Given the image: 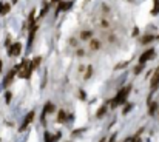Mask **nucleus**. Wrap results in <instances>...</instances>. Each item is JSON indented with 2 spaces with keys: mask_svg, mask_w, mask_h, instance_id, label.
Segmentation results:
<instances>
[{
  "mask_svg": "<svg viewBox=\"0 0 159 142\" xmlns=\"http://www.w3.org/2000/svg\"><path fill=\"white\" fill-rule=\"evenodd\" d=\"M116 136H117L116 133H114V135H111V138H110V141H108V142H114V141H116Z\"/></svg>",
  "mask_w": 159,
  "mask_h": 142,
  "instance_id": "20",
  "label": "nucleus"
},
{
  "mask_svg": "<svg viewBox=\"0 0 159 142\" xmlns=\"http://www.w3.org/2000/svg\"><path fill=\"white\" fill-rule=\"evenodd\" d=\"M45 142H54L53 141V136L50 133H45Z\"/></svg>",
  "mask_w": 159,
  "mask_h": 142,
  "instance_id": "18",
  "label": "nucleus"
},
{
  "mask_svg": "<svg viewBox=\"0 0 159 142\" xmlns=\"http://www.w3.org/2000/svg\"><path fill=\"white\" fill-rule=\"evenodd\" d=\"M90 47H91V49H99V42L98 40H91V44H90Z\"/></svg>",
  "mask_w": 159,
  "mask_h": 142,
  "instance_id": "13",
  "label": "nucleus"
},
{
  "mask_svg": "<svg viewBox=\"0 0 159 142\" xmlns=\"http://www.w3.org/2000/svg\"><path fill=\"white\" fill-rule=\"evenodd\" d=\"M91 74H93V68H91V66H88L87 74H85V79H90V77H91Z\"/></svg>",
  "mask_w": 159,
  "mask_h": 142,
  "instance_id": "16",
  "label": "nucleus"
},
{
  "mask_svg": "<svg viewBox=\"0 0 159 142\" xmlns=\"http://www.w3.org/2000/svg\"><path fill=\"white\" fill-rule=\"evenodd\" d=\"M158 85H159V70H156V73H155V76L152 79V91H155L158 88Z\"/></svg>",
  "mask_w": 159,
  "mask_h": 142,
  "instance_id": "6",
  "label": "nucleus"
},
{
  "mask_svg": "<svg viewBox=\"0 0 159 142\" xmlns=\"http://www.w3.org/2000/svg\"><path fill=\"white\" fill-rule=\"evenodd\" d=\"M91 36H93V33H91V31H82L80 39H82V40H88V39H91Z\"/></svg>",
  "mask_w": 159,
  "mask_h": 142,
  "instance_id": "9",
  "label": "nucleus"
},
{
  "mask_svg": "<svg viewBox=\"0 0 159 142\" xmlns=\"http://www.w3.org/2000/svg\"><path fill=\"white\" fill-rule=\"evenodd\" d=\"M20 48H22L20 44H12V45L9 47V49H8V54H9V56H19V54H20Z\"/></svg>",
  "mask_w": 159,
  "mask_h": 142,
  "instance_id": "4",
  "label": "nucleus"
},
{
  "mask_svg": "<svg viewBox=\"0 0 159 142\" xmlns=\"http://www.w3.org/2000/svg\"><path fill=\"white\" fill-rule=\"evenodd\" d=\"M54 111V105L51 102H48L45 107H43V114H42V122L45 121V116H47V113H53Z\"/></svg>",
  "mask_w": 159,
  "mask_h": 142,
  "instance_id": "5",
  "label": "nucleus"
},
{
  "mask_svg": "<svg viewBox=\"0 0 159 142\" xmlns=\"http://www.w3.org/2000/svg\"><path fill=\"white\" fill-rule=\"evenodd\" d=\"M136 142H139V141H136Z\"/></svg>",
  "mask_w": 159,
  "mask_h": 142,
  "instance_id": "25",
  "label": "nucleus"
},
{
  "mask_svg": "<svg viewBox=\"0 0 159 142\" xmlns=\"http://www.w3.org/2000/svg\"><path fill=\"white\" fill-rule=\"evenodd\" d=\"M9 9H11V6H9V5H5V3H3V9H2V14H8V12H9Z\"/></svg>",
  "mask_w": 159,
  "mask_h": 142,
  "instance_id": "14",
  "label": "nucleus"
},
{
  "mask_svg": "<svg viewBox=\"0 0 159 142\" xmlns=\"http://www.w3.org/2000/svg\"><path fill=\"white\" fill-rule=\"evenodd\" d=\"M155 57V49L153 48H150V49H147L142 56H141V59H139V63H142V65H145V62H148L150 59H153Z\"/></svg>",
  "mask_w": 159,
  "mask_h": 142,
  "instance_id": "2",
  "label": "nucleus"
},
{
  "mask_svg": "<svg viewBox=\"0 0 159 142\" xmlns=\"http://www.w3.org/2000/svg\"><path fill=\"white\" fill-rule=\"evenodd\" d=\"M105 113H107V105H104V107H101V108H99V111H98V114H96V116H98V117H102Z\"/></svg>",
  "mask_w": 159,
  "mask_h": 142,
  "instance_id": "11",
  "label": "nucleus"
},
{
  "mask_svg": "<svg viewBox=\"0 0 159 142\" xmlns=\"http://www.w3.org/2000/svg\"><path fill=\"white\" fill-rule=\"evenodd\" d=\"M130 91H131V87H130V85H127L125 88H122V90L117 93V96L114 97V100L111 102V107H117V105L124 103V102L127 100L128 94H130Z\"/></svg>",
  "mask_w": 159,
  "mask_h": 142,
  "instance_id": "1",
  "label": "nucleus"
},
{
  "mask_svg": "<svg viewBox=\"0 0 159 142\" xmlns=\"http://www.w3.org/2000/svg\"><path fill=\"white\" fill-rule=\"evenodd\" d=\"M152 40H155V37H153V36H145V37L142 39V44H150Z\"/></svg>",
  "mask_w": 159,
  "mask_h": 142,
  "instance_id": "12",
  "label": "nucleus"
},
{
  "mask_svg": "<svg viewBox=\"0 0 159 142\" xmlns=\"http://www.w3.org/2000/svg\"><path fill=\"white\" fill-rule=\"evenodd\" d=\"M156 110H158V103H150V108H148V114H150V116H153V114L156 113Z\"/></svg>",
  "mask_w": 159,
  "mask_h": 142,
  "instance_id": "10",
  "label": "nucleus"
},
{
  "mask_svg": "<svg viewBox=\"0 0 159 142\" xmlns=\"http://www.w3.org/2000/svg\"><path fill=\"white\" fill-rule=\"evenodd\" d=\"M99 142H107V141H105V138H102V139H101Z\"/></svg>",
  "mask_w": 159,
  "mask_h": 142,
  "instance_id": "22",
  "label": "nucleus"
},
{
  "mask_svg": "<svg viewBox=\"0 0 159 142\" xmlns=\"http://www.w3.org/2000/svg\"><path fill=\"white\" fill-rule=\"evenodd\" d=\"M142 68H144V65H142V63H139V65L134 68V74H139V73L142 71Z\"/></svg>",
  "mask_w": 159,
  "mask_h": 142,
  "instance_id": "15",
  "label": "nucleus"
},
{
  "mask_svg": "<svg viewBox=\"0 0 159 142\" xmlns=\"http://www.w3.org/2000/svg\"><path fill=\"white\" fill-rule=\"evenodd\" d=\"M12 2H14V3H16V2H19V0H12Z\"/></svg>",
  "mask_w": 159,
  "mask_h": 142,
  "instance_id": "24",
  "label": "nucleus"
},
{
  "mask_svg": "<svg viewBox=\"0 0 159 142\" xmlns=\"http://www.w3.org/2000/svg\"><path fill=\"white\" fill-rule=\"evenodd\" d=\"M16 71H17V70H12V71H11L8 76H6V79L3 80V87H8V85L11 84V80L14 79V74H16Z\"/></svg>",
  "mask_w": 159,
  "mask_h": 142,
  "instance_id": "7",
  "label": "nucleus"
},
{
  "mask_svg": "<svg viewBox=\"0 0 159 142\" xmlns=\"http://www.w3.org/2000/svg\"><path fill=\"white\" fill-rule=\"evenodd\" d=\"M0 71H2V62H0Z\"/></svg>",
  "mask_w": 159,
  "mask_h": 142,
  "instance_id": "23",
  "label": "nucleus"
},
{
  "mask_svg": "<svg viewBox=\"0 0 159 142\" xmlns=\"http://www.w3.org/2000/svg\"><path fill=\"white\" fill-rule=\"evenodd\" d=\"M133 108V103H128L125 108H124V114H127V113H130V110Z\"/></svg>",
  "mask_w": 159,
  "mask_h": 142,
  "instance_id": "17",
  "label": "nucleus"
},
{
  "mask_svg": "<svg viewBox=\"0 0 159 142\" xmlns=\"http://www.w3.org/2000/svg\"><path fill=\"white\" fill-rule=\"evenodd\" d=\"M11 97H12L11 93H6V94H5V100H6V103H9V102H11Z\"/></svg>",
  "mask_w": 159,
  "mask_h": 142,
  "instance_id": "19",
  "label": "nucleus"
},
{
  "mask_svg": "<svg viewBox=\"0 0 159 142\" xmlns=\"http://www.w3.org/2000/svg\"><path fill=\"white\" fill-rule=\"evenodd\" d=\"M68 119L66 116V111L65 110H59V116H57V122H65Z\"/></svg>",
  "mask_w": 159,
  "mask_h": 142,
  "instance_id": "8",
  "label": "nucleus"
},
{
  "mask_svg": "<svg viewBox=\"0 0 159 142\" xmlns=\"http://www.w3.org/2000/svg\"><path fill=\"white\" fill-rule=\"evenodd\" d=\"M33 121H34V111H30V113L25 116V119H23V124H22V127H20V131H22V130H25V128H26Z\"/></svg>",
  "mask_w": 159,
  "mask_h": 142,
  "instance_id": "3",
  "label": "nucleus"
},
{
  "mask_svg": "<svg viewBox=\"0 0 159 142\" xmlns=\"http://www.w3.org/2000/svg\"><path fill=\"white\" fill-rule=\"evenodd\" d=\"M2 9H3V3L0 2V16H2Z\"/></svg>",
  "mask_w": 159,
  "mask_h": 142,
  "instance_id": "21",
  "label": "nucleus"
}]
</instances>
